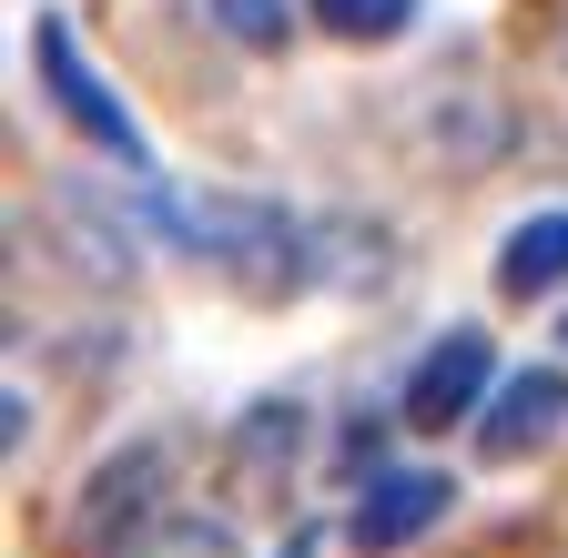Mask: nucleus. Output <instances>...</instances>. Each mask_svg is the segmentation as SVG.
<instances>
[{
	"mask_svg": "<svg viewBox=\"0 0 568 558\" xmlns=\"http://www.w3.org/2000/svg\"><path fill=\"white\" fill-rule=\"evenodd\" d=\"M173 224L213 254V264H224L234 274V285L244 295H284V285H295V224H284L274 214V203H244V193H203V203H173Z\"/></svg>",
	"mask_w": 568,
	"mask_h": 558,
	"instance_id": "obj_1",
	"label": "nucleus"
},
{
	"mask_svg": "<svg viewBox=\"0 0 568 558\" xmlns=\"http://www.w3.org/2000/svg\"><path fill=\"white\" fill-rule=\"evenodd\" d=\"M31 61H41V82H51V102H61V122L82 132V143H102V153H122L132 173H142V132H132V112L102 92V72L82 61V41H71V21H31Z\"/></svg>",
	"mask_w": 568,
	"mask_h": 558,
	"instance_id": "obj_2",
	"label": "nucleus"
},
{
	"mask_svg": "<svg viewBox=\"0 0 568 558\" xmlns=\"http://www.w3.org/2000/svg\"><path fill=\"white\" fill-rule=\"evenodd\" d=\"M447 498H457L447 477H426V467H396V477H376L366 498H355L345 538L366 548V558H386V548H406L416 528H437V518H447Z\"/></svg>",
	"mask_w": 568,
	"mask_h": 558,
	"instance_id": "obj_3",
	"label": "nucleus"
},
{
	"mask_svg": "<svg viewBox=\"0 0 568 558\" xmlns=\"http://www.w3.org/2000/svg\"><path fill=\"white\" fill-rule=\"evenodd\" d=\"M153 487H163V457H153V447H122V457L82 487V508H71V548H82V558H122L112 528H132L142 508H153Z\"/></svg>",
	"mask_w": 568,
	"mask_h": 558,
	"instance_id": "obj_4",
	"label": "nucleus"
},
{
	"mask_svg": "<svg viewBox=\"0 0 568 558\" xmlns=\"http://www.w3.org/2000/svg\"><path fill=\"white\" fill-rule=\"evenodd\" d=\"M558 416H568V376L558 366H528V376H508L497 386V406L477 416V457H528V447H548L558 437Z\"/></svg>",
	"mask_w": 568,
	"mask_h": 558,
	"instance_id": "obj_5",
	"label": "nucleus"
},
{
	"mask_svg": "<svg viewBox=\"0 0 568 558\" xmlns=\"http://www.w3.org/2000/svg\"><path fill=\"white\" fill-rule=\"evenodd\" d=\"M487 386V335L477 325H447V345H426V366L406 376V427H447V416H467Z\"/></svg>",
	"mask_w": 568,
	"mask_h": 558,
	"instance_id": "obj_6",
	"label": "nucleus"
},
{
	"mask_svg": "<svg viewBox=\"0 0 568 558\" xmlns=\"http://www.w3.org/2000/svg\"><path fill=\"white\" fill-rule=\"evenodd\" d=\"M548 285H568V214H538V224H518L508 244H497V295H548Z\"/></svg>",
	"mask_w": 568,
	"mask_h": 558,
	"instance_id": "obj_7",
	"label": "nucleus"
},
{
	"mask_svg": "<svg viewBox=\"0 0 568 558\" xmlns=\"http://www.w3.org/2000/svg\"><path fill=\"white\" fill-rule=\"evenodd\" d=\"M305 11L335 31V41H396L416 21V0H305Z\"/></svg>",
	"mask_w": 568,
	"mask_h": 558,
	"instance_id": "obj_8",
	"label": "nucleus"
},
{
	"mask_svg": "<svg viewBox=\"0 0 568 558\" xmlns=\"http://www.w3.org/2000/svg\"><path fill=\"white\" fill-rule=\"evenodd\" d=\"M122 558H244L234 528H213V518H163V528H142Z\"/></svg>",
	"mask_w": 568,
	"mask_h": 558,
	"instance_id": "obj_9",
	"label": "nucleus"
},
{
	"mask_svg": "<svg viewBox=\"0 0 568 558\" xmlns=\"http://www.w3.org/2000/svg\"><path fill=\"white\" fill-rule=\"evenodd\" d=\"M295 437H305V406H254V416H244V467L295 457Z\"/></svg>",
	"mask_w": 568,
	"mask_h": 558,
	"instance_id": "obj_10",
	"label": "nucleus"
},
{
	"mask_svg": "<svg viewBox=\"0 0 568 558\" xmlns=\"http://www.w3.org/2000/svg\"><path fill=\"white\" fill-rule=\"evenodd\" d=\"M213 21H224L244 51H284V0H213Z\"/></svg>",
	"mask_w": 568,
	"mask_h": 558,
	"instance_id": "obj_11",
	"label": "nucleus"
}]
</instances>
